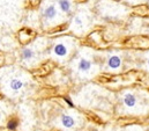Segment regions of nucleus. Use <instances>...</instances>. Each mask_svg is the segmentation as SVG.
<instances>
[{
	"instance_id": "1",
	"label": "nucleus",
	"mask_w": 149,
	"mask_h": 131,
	"mask_svg": "<svg viewBox=\"0 0 149 131\" xmlns=\"http://www.w3.org/2000/svg\"><path fill=\"white\" fill-rule=\"evenodd\" d=\"M35 87L33 75L22 66L0 67V93L10 100L28 96Z\"/></svg>"
},
{
	"instance_id": "2",
	"label": "nucleus",
	"mask_w": 149,
	"mask_h": 131,
	"mask_svg": "<svg viewBox=\"0 0 149 131\" xmlns=\"http://www.w3.org/2000/svg\"><path fill=\"white\" fill-rule=\"evenodd\" d=\"M68 64L72 77L80 81L95 78L102 70L97 52L88 46L79 48Z\"/></svg>"
},
{
	"instance_id": "3",
	"label": "nucleus",
	"mask_w": 149,
	"mask_h": 131,
	"mask_svg": "<svg viewBox=\"0 0 149 131\" xmlns=\"http://www.w3.org/2000/svg\"><path fill=\"white\" fill-rule=\"evenodd\" d=\"M29 0H0V30L5 33L17 32L26 16Z\"/></svg>"
},
{
	"instance_id": "4",
	"label": "nucleus",
	"mask_w": 149,
	"mask_h": 131,
	"mask_svg": "<svg viewBox=\"0 0 149 131\" xmlns=\"http://www.w3.org/2000/svg\"><path fill=\"white\" fill-rule=\"evenodd\" d=\"M50 44L51 39L44 36H38L29 43L24 44L19 50L17 55L20 66L24 67L26 70L36 68L39 66L49 57Z\"/></svg>"
},
{
	"instance_id": "5",
	"label": "nucleus",
	"mask_w": 149,
	"mask_h": 131,
	"mask_svg": "<svg viewBox=\"0 0 149 131\" xmlns=\"http://www.w3.org/2000/svg\"><path fill=\"white\" fill-rule=\"evenodd\" d=\"M80 48L79 39L73 35H63L51 39L49 49V58L63 65L71 62Z\"/></svg>"
},
{
	"instance_id": "6",
	"label": "nucleus",
	"mask_w": 149,
	"mask_h": 131,
	"mask_svg": "<svg viewBox=\"0 0 149 131\" xmlns=\"http://www.w3.org/2000/svg\"><path fill=\"white\" fill-rule=\"evenodd\" d=\"M95 25V15L87 4L76 5L75 12L68 21V32L75 37H83L91 32Z\"/></svg>"
},
{
	"instance_id": "7",
	"label": "nucleus",
	"mask_w": 149,
	"mask_h": 131,
	"mask_svg": "<svg viewBox=\"0 0 149 131\" xmlns=\"http://www.w3.org/2000/svg\"><path fill=\"white\" fill-rule=\"evenodd\" d=\"M38 15L40 20V27L45 32L70 21V19L60 11L57 0H40L38 6Z\"/></svg>"
},
{
	"instance_id": "8",
	"label": "nucleus",
	"mask_w": 149,
	"mask_h": 131,
	"mask_svg": "<svg viewBox=\"0 0 149 131\" xmlns=\"http://www.w3.org/2000/svg\"><path fill=\"white\" fill-rule=\"evenodd\" d=\"M120 102L124 110L132 115L143 114L149 109V100L142 92L126 89L120 95Z\"/></svg>"
},
{
	"instance_id": "9",
	"label": "nucleus",
	"mask_w": 149,
	"mask_h": 131,
	"mask_svg": "<svg viewBox=\"0 0 149 131\" xmlns=\"http://www.w3.org/2000/svg\"><path fill=\"white\" fill-rule=\"evenodd\" d=\"M83 122L82 116L75 110H66L57 118V125L63 130L77 129Z\"/></svg>"
},
{
	"instance_id": "10",
	"label": "nucleus",
	"mask_w": 149,
	"mask_h": 131,
	"mask_svg": "<svg viewBox=\"0 0 149 131\" xmlns=\"http://www.w3.org/2000/svg\"><path fill=\"white\" fill-rule=\"evenodd\" d=\"M123 12H127V8L124 5H118L114 1H107L102 0L97 6V13L103 18L108 19H116L123 16Z\"/></svg>"
},
{
	"instance_id": "11",
	"label": "nucleus",
	"mask_w": 149,
	"mask_h": 131,
	"mask_svg": "<svg viewBox=\"0 0 149 131\" xmlns=\"http://www.w3.org/2000/svg\"><path fill=\"white\" fill-rule=\"evenodd\" d=\"M123 65V58L120 55L111 52L107 56L104 62V71L107 72H118Z\"/></svg>"
},
{
	"instance_id": "12",
	"label": "nucleus",
	"mask_w": 149,
	"mask_h": 131,
	"mask_svg": "<svg viewBox=\"0 0 149 131\" xmlns=\"http://www.w3.org/2000/svg\"><path fill=\"white\" fill-rule=\"evenodd\" d=\"M57 4L60 8V11L63 12V14L65 16H67L68 19H71V16L73 15L76 8V4L75 0H57Z\"/></svg>"
},
{
	"instance_id": "13",
	"label": "nucleus",
	"mask_w": 149,
	"mask_h": 131,
	"mask_svg": "<svg viewBox=\"0 0 149 131\" xmlns=\"http://www.w3.org/2000/svg\"><path fill=\"white\" fill-rule=\"evenodd\" d=\"M123 2L130 5V6H138V5H142L148 2V0H121Z\"/></svg>"
},
{
	"instance_id": "14",
	"label": "nucleus",
	"mask_w": 149,
	"mask_h": 131,
	"mask_svg": "<svg viewBox=\"0 0 149 131\" xmlns=\"http://www.w3.org/2000/svg\"><path fill=\"white\" fill-rule=\"evenodd\" d=\"M17 125H19V122H17L15 118H12V120H9V121L7 122V129L10 131L16 130Z\"/></svg>"
},
{
	"instance_id": "15",
	"label": "nucleus",
	"mask_w": 149,
	"mask_h": 131,
	"mask_svg": "<svg viewBox=\"0 0 149 131\" xmlns=\"http://www.w3.org/2000/svg\"><path fill=\"white\" fill-rule=\"evenodd\" d=\"M125 131H143L141 127H138V125H132V127H128L126 128Z\"/></svg>"
},
{
	"instance_id": "16",
	"label": "nucleus",
	"mask_w": 149,
	"mask_h": 131,
	"mask_svg": "<svg viewBox=\"0 0 149 131\" xmlns=\"http://www.w3.org/2000/svg\"><path fill=\"white\" fill-rule=\"evenodd\" d=\"M146 68L149 71V52H148V55H147V57H146Z\"/></svg>"
},
{
	"instance_id": "17",
	"label": "nucleus",
	"mask_w": 149,
	"mask_h": 131,
	"mask_svg": "<svg viewBox=\"0 0 149 131\" xmlns=\"http://www.w3.org/2000/svg\"><path fill=\"white\" fill-rule=\"evenodd\" d=\"M148 34H149V28H148Z\"/></svg>"
},
{
	"instance_id": "18",
	"label": "nucleus",
	"mask_w": 149,
	"mask_h": 131,
	"mask_svg": "<svg viewBox=\"0 0 149 131\" xmlns=\"http://www.w3.org/2000/svg\"><path fill=\"white\" fill-rule=\"evenodd\" d=\"M148 5H149V0H148Z\"/></svg>"
}]
</instances>
